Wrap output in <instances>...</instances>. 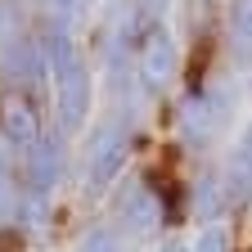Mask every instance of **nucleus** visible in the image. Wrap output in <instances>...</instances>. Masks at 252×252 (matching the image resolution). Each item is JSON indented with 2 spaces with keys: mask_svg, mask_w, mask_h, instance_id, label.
Wrapping results in <instances>:
<instances>
[{
  "mask_svg": "<svg viewBox=\"0 0 252 252\" xmlns=\"http://www.w3.org/2000/svg\"><path fill=\"white\" fill-rule=\"evenodd\" d=\"M0 36H5V5H0Z\"/></svg>",
  "mask_w": 252,
  "mask_h": 252,
  "instance_id": "dca6fc26",
  "label": "nucleus"
},
{
  "mask_svg": "<svg viewBox=\"0 0 252 252\" xmlns=\"http://www.w3.org/2000/svg\"><path fill=\"white\" fill-rule=\"evenodd\" d=\"M194 252H230V230L220 225V220H212V225H203Z\"/></svg>",
  "mask_w": 252,
  "mask_h": 252,
  "instance_id": "f8f14e48",
  "label": "nucleus"
},
{
  "mask_svg": "<svg viewBox=\"0 0 252 252\" xmlns=\"http://www.w3.org/2000/svg\"><path fill=\"white\" fill-rule=\"evenodd\" d=\"M225 36L239 63H252V0H230V23Z\"/></svg>",
  "mask_w": 252,
  "mask_h": 252,
  "instance_id": "9d476101",
  "label": "nucleus"
},
{
  "mask_svg": "<svg viewBox=\"0 0 252 252\" xmlns=\"http://www.w3.org/2000/svg\"><path fill=\"white\" fill-rule=\"evenodd\" d=\"M176 77V36L167 23H153L135 45V86L140 94H162Z\"/></svg>",
  "mask_w": 252,
  "mask_h": 252,
  "instance_id": "f03ea898",
  "label": "nucleus"
},
{
  "mask_svg": "<svg viewBox=\"0 0 252 252\" xmlns=\"http://www.w3.org/2000/svg\"><path fill=\"white\" fill-rule=\"evenodd\" d=\"M239 162L252 167V122H248V131H243V144H239Z\"/></svg>",
  "mask_w": 252,
  "mask_h": 252,
  "instance_id": "ddd939ff",
  "label": "nucleus"
},
{
  "mask_svg": "<svg viewBox=\"0 0 252 252\" xmlns=\"http://www.w3.org/2000/svg\"><path fill=\"white\" fill-rule=\"evenodd\" d=\"M50 5H54V9H63V14H68V9H77V5H81V0H50Z\"/></svg>",
  "mask_w": 252,
  "mask_h": 252,
  "instance_id": "2eb2a0df",
  "label": "nucleus"
},
{
  "mask_svg": "<svg viewBox=\"0 0 252 252\" xmlns=\"http://www.w3.org/2000/svg\"><path fill=\"white\" fill-rule=\"evenodd\" d=\"M162 220H167L162 216V198H158V189H149L144 180L122 194V225L131 234H153Z\"/></svg>",
  "mask_w": 252,
  "mask_h": 252,
  "instance_id": "0eeeda50",
  "label": "nucleus"
},
{
  "mask_svg": "<svg viewBox=\"0 0 252 252\" xmlns=\"http://www.w3.org/2000/svg\"><path fill=\"white\" fill-rule=\"evenodd\" d=\"M45 68L54 77V94H59V131H81L90 117V68L81 50L72 45L68 32H45Z\"/></svg>",
  "mask_w": 252,
  "mask_h": 252,
  "instance_id": "f257e3e1",
  "label": "nucleus"
},
{
  "mask_svg": "<svg viewBox=\"0 0 252 252\" xmlns=\"http://www.w3.org/2000/svg\"><path fill=\"white\" fill-rule=\"evenodd\" d=\"M63 167H68V140H63V131H41V140L27 149V194L50 198L54 185L63 180Z\"/></svg>",
  "mask_w": 252,
  "mask_h": 252,
  "instance_id": "20e7f679",
  "label": "nucleus"
},
{
  "mask_svg": "<svg viewBox=\"0 0 252 252\" xmlns=\"http://www.w3.org/2000/svg\"><path fill=\"white\" fill-rule=\"evenodd\" d=\"M0 135L9 149H32L41 140V113L32 99H9L0 108Z\"/></svg>",
  "mask_w": 252,
  "mask_h": 252,
  "instance_id": "6e6552de",
  "label": "nucleus"
},
{
  "mask_svg": "<svg viewBox=\"0 0 252 252\" xmlns=\"http://www.w3.org/2000/svg\"><path fill=\"white\" fill-rule=\"evenodd\" d=\"M225 104H216V94H185V104H180V140L189 149H207L212 144V131L220 126V113Z\"/></svg>",
  "mask_w": 252,
  "mask_h": 252,
  "instance_id": "423d86ee",
  "label": "nucleus"
},
{
  "mask_svg": "<svg viewBox=\"0 0 252 252\" xmlns=\"http://www.w3.org/2000/svg\"><path fill=\"white\" fill-rule=\"evenodd\" d=\"M126 149H131V135H126V117H113L94 131V144H90V167H86V189L94 198L108 194V185L117 180L122 162H126Z\"/></svg>",
  "mask_w": 252,
  "mask_h": 252,
  "instance_id": "7ed1b4c3",
  "label": "nucleus"
},
{
  "mask_svg": "<svg viewBox=\"0 0 252 252\" xmlns=\"http://www.w3.org/2000/svg\"><path fill=\"white\" fill-rule=\"evenodd\" d=\"M158 252H189V248H185L180 239H167V243H162V248H158Z\"/></svg>",
  "mask_w": 252,
  "mask_h": 252,
  "instance_id": "4468645a",
  "label": "nucleus"
},
{
  "mask_svg": "<svg viewBox=\"0 0 252 252\" xmlns=\"http://www.w3.org/2000/svg\"><path fill=\"white\" fill-rule=\"evenodd\" d=\"M0 72H5V81L32 90L45 81V50L36 36H23V32H14V36H0Z\"/></svg>",
  "mask_w": 252,
  "mask_h": 252,
  "instance_id": "39448f33",
  "label": "nucleus"
},
{
  "mask_svg": "<svg viewBox=\"0 0 252 252\" xmlns=\"http://www.w3.org/2000/svg\"><path fill=\"white\" fill-rule=\"evenodd\" d=\"M77 252H126V248H122V239H117L108 225H94V230L77 243Z\"/></svg>",
  "mask_w": 252,
  "mask_h": 252,
  "instance_id": "9b49d317",
  "label": "nucleus"
},
{
  "mask_svg": "<svg viewBox=\"0 0 252 252\" xmlns=\"http://www.w3.org/2000/svg\"><path fill=\"white\" fill-rule=\"evenodd\" d=\"M225 207H230V180L220 176V171H207V176L194 185V212L212 225V220L225 216Z\"/></svg>",
  "mask_w": 252,
  "mask_h": 252,
  "instance_id": "1a4fd4ad",
  "label": "nucleus"
}]
</instances>
